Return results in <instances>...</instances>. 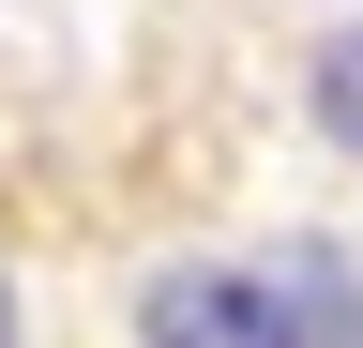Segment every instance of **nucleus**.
<instances>
[{
	"label": "nucleus",
	"instance_id": "f257e3e1",
	"mask_svg": "<svg viewBox=\"0 0 363 348\" xmlns=\"http://www.w3.org/2000/svg\"><path fill=\"white\" fill-rule=\"evenodd\" d=\"M136 333L152 348H303V318H288L272 273H152Z\"/></svg>",
	"mask_w": 363,
	"mask_h": 348
},
{
	"label": "nucleus",
	"instance_id": "f03ea898",
	"mask_svg": "<svg viewBox=\"0 0 363 348\" xmlns=\"http://www.w3.org/2000/svg\"><path fill=\"white\" fill-rule=\"evenodd\" d=\"M318 121L363 152V30H333V46H318Z\"/></svg>",
	"mask_w": 363,
	"mask_h": 348
}]
</instances>
